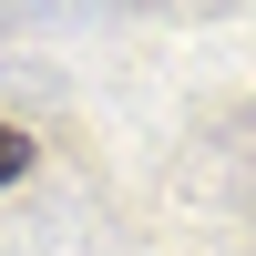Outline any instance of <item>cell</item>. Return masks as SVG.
<instances>
[{
    "label": "cell",
    "mask_w": 256,
    "mask_h": 256,
    "mask_svg": "<svg viewBox=\"0 0 256 256\" xmlns=\"http://www.w3.org/2000/svg\"><path fill=\"white\" fill-rule=\"evenodd\" d=\"M20 174H31V144H20L10 123H0V184H20Z\"/></svg>",
    "instance_id": "6da1fadb"
}]
</instances>
